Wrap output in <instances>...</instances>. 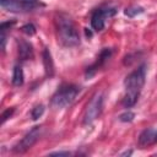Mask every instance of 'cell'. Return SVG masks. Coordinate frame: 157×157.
<instances>
[{"mask_svg":"<svg viewBox=\"0 0 157 157\" xmlns=\"http://www.w3.org/2000/svg\"><path fill=\"white\" fill-rule=\"evenodd\" d=\"M42 131H43V128H42V126H34V128H32V129L22 137V140L18 141V142L13 146L12 151H13L15 153H23V152H26L27 150H29V148L39 140V137H40V135H42Z\"/></svg>","mask_w":157,"mask_h":157,"instance_id":"52a82bcc","label":"cell"},{"mask_svg":"<svg viewBox=\"0 0 157 157\" xmlns=\"http://www.w3.org/2000/svg\"><path fill=\"white\" fill-rule=\"evenodd\" d=\"M56 25V34H58V42L63 47H76L80 44V34L77 32V28L74 23V21L64 15L60 13L55 18Z\"/></svg>","mask_w":157,"mask_h":157,"instance_id":"7a4b0ae2","label":"cell"},{"mask_svg":"<svg viewBox=\"0 0 157 157\" xmlns=\"http://www.w3.org/2000/svg\"><path fill=\"white\" fill-rule=\"evenodd\" d=\"M13 112H15V108H11V109L9 108V109H6V110L1 114V123H5V121L13 114Z\"/></svg>","mask_w":157,"mask_h":157,"instance_id":"e0dca14e","label":"cell"},{"mask_svg":"<svg viewBox=\"0 0 157 157\" xmlns=\"http://www.w3.org/2000/svg\"><path fill=\"white\" fill-rule=\"evenodd\" d=\"M43 63H44V69L47 75L52 76L54 74V64H53V59H52V54L50 52L45 48L43 52Z\"/></svg>","mask_w":157,"mask_h":157,"instance_id":"8fae6325","label":"cell"},{"mask_svg":"<svg viewBox=\"0 0 157 157\" xmlns=\"http://www.w3.org/2000/svg\"><path fill=\"white\" fill-rule=\"evenodd\" d=\"M155 142H157V130H155L153 128L145 129L139 136V145L142 147L152 145Z\"/></svg>","mask_w":157,"mask_h":157,"instance_id":"9c48e42d","label":"cell"},{"mask_svg":"<svg viewBox=\"0 0 157 157\" xmlns=\"http://www.w3.org/2000/svg\"><path fill=\"white\" fill-rule=\"evenodd\" d=\"M146 80V66L141 65L137 69H135L132 72H130L125 80H124V87H125V94L121 101L123 105L125 108H131L137 102L141 90L145 85Z\"/></svg>","mask_w":157,"mask_h":157,"instance_id":"6da1fadb","label":"cell"},{"mask_svg":"<svg viewBox=\"0 0 157 157\" xmlns=\"http://www.w3.org/2000/svg\"><path fill=\"white\" fill-rule=\"evenodd\" d=\"M134 118H135V114H134L132 112L128 110V112L123 113V114L119 117V120H120V121H123V123H130V121H132V120H134Z\"/></svg>","mask_w":157,"mask_h":157,"instance_id":"2e32d148","label":"cell"},{"mask_svg":"<svg viewBox=\"0 0 157 157\" xmlns=\"http://www.w3.org/2000/svg\"><path fill=\"white\" fill-rule=\"evenodd\" d=\"M142 12H144V7H141V6H131V7L125 9V11H124V13L128 17H135Z\"/></svg>","mask_w":157,"mask_h":157,"instance_id":"4fadbf2b","label":"cell"},{"mask_svg":"<svg viewBox=\"0 0 157 157\" xmlns=\"http://www.w3.org/2000/svg\"><path fill=\"white\" fill-rule=\"evenodd\" d=\"M18 55L22 60H28L33 58V47L26 40H20L18 43Z\"/></svg>","mask_w":157,"mask_h":157,"instance_id":"30bf717a","label":"cell"},{"mask_svg":"<svg viewBox=\"0 0 157 157\" xmlns=\"http://www.w3.org/2000/svg\"><path fill=\"white\" fill-rule=\"evenodd\" d=\"M110 55H112V49L104 48V49L101 52V54L98 55V58H97V60L94 61V64H92L90 67H87V70H86V77H87V78L92 77V76L97 72V70H98L99 67H102L103 64L110 58Z\"/></svg>","mask_w":157,"mask_h":157,"instance_id":"ba28073f","label":"cell"},{"mask_svg":"<svg viewBox=\"0 0 157 157\" xmlns=\"http://www.w3.org/2000/svg\"><path fill=\"white\" fill-rule=\"evenodd\" d=\"M117 13V9L109 5H104L101 6L98 9H96L92 12L91 16V26L96 32H101L104 26H105V20L114 16Z\"/></svg>","mask_w":157,"mask_h":157,"instance_id":"8992f818","label":"cell"},{"mask_svg":"<svg viewBox=\"0 0 157 157\" xmlns=\"http://www.w3.org/2000/svg\"><path fill=\"white\" fill-rule=\"evenodd\" d=\"M80 93V87L76 85H64L61 86L52 97L50 105L55 109H63L70 105Z\"/></svg>","mask_w":157,"mask_h":157,"instance_id":"3957f363","label":"cell"},{"mask_svg":"<svg viewBox=\"0 0 157 157\" xmlns=\"http://www.w3.org/2000/svg\"><path fill=\"white\" fill-rule=\"evenodd\" d=\"M103 103H104V97L103 93H96L90 103L86 107L85 114H83V125H88L93 123L103 112Z\"/></svg>","mask_w":157,"mask_h":157,"instance_id":"277c9868","label":"cell"},{"mask_svg":"<svg viewBox=\"0 0 157 157\" xmlns=\"http://www.w3.org/2000/svg\"><path fill=\"white\" fill-rule=\"evenodd\" d=\"M70 152L69 151H59V152H53L50 153V156H69Z\"/></svg>","mask_w":157,"mask_h":157,"instance_id":"ac0fdd59","label":"cell"},{"mask_svg":"<svg viewBox=\"0 0 157 157\" xmlns=\"http://www.w3.org/2000/svg\"><path fill=\"white\" fill-rule=\"evenodd\" d=\"M0 5L10 12H28L42 6L37 0H0Z\"/></svg>","mask_w":157,"mask_h":157,"instance_id":"5b68a950","label":"cell"},{"mask_svg":"<svg viewBox=\"0 0 157 157\" xmlns=\"http://www.w3.org/2000/svg\"><path fill=\"white\" fill-rule=\"evenodd\" d=\"M21 31L27 36H33L36 33V27L33 23H26L21 27Z\"/></svg>","mask_w":157,"mask_h":157,"instance_id":"9a60e30c","label":"cell"},{"mask_svg":"<svg viewBox=\"0 0 157 157\" xmlns=\"http://www.w3.org/2000/svg\"><path fill=\"white\" fill-rule=\"evenodd\" d=\"M12 85L13 86H22L23 81H25V76H23V70L21 65H15L13 71H12Z\"/></svg>","mask_w":157,"mask_h":157,"instance_id":"7c38bea8","label":"cell"},{"mask_svg":"<svg viewBox=\"0 0 157 157\" xmlns=\"http://www.w3.org/2000/svg\"><path fill=\"white\" fill-rule=\"evenodd\" d=\"M43 113H44V105H43V104H37L36 107L32 108V110H31V117H32L33 120H37L38 118H40V117L43 115Z\"/></svg>","mask_w":157,"mask_h":157,"instance_id":"5bb4252c","label":"cell"}]
</instances>
